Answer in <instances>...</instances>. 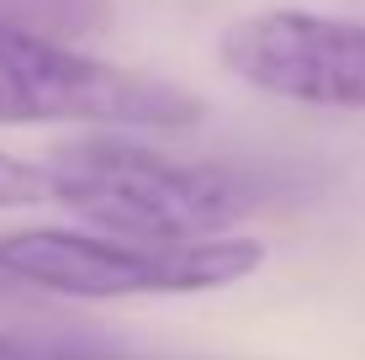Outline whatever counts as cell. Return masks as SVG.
Instances as JSON below:
<instances>
[{"label":"cell","mask_w":365,"mask_h":360,"mask_svg":"<svg viewBox=\"0 0 365 360\" xmlns=\"http://www.w3.org/2000/svg\"><path fill=\"white\" fill-rule=\"evenodd\" d=\"M48 196L101 233L154 244L217 239L265 207V180L212 159H175L122 138H85L43 165Z\"/></svg>","instance_id":"cell-1"},{"label":"cell","mask_w":365,"mask_h":360,"mask_svg":"<svg viewBox=\"0 0 365 360\" xmlns=\"http://www.w3.org/2000/svg\"><path fill=\"white\" fill-rule=\"evenodd\" d=\"M255 270L259 244L249 239L154 244L64 228H27L0 239V287H37L58 297H185L233 287Z\"/></svg>","instance_id":"cell-2"},{"label":"cell","mask_w":365,"mask_h":360,"mask_svg":"<svg viewBox=\"0 0 365 360\" xmlns=\"http://www.w3.org/2000/svg\"><path fill=\"white\" fill-rule=\"evenodd\" d=\"M201 101L159 74H138L106 58L0 21V128H191Z\"/></svg>","instance_id":"cell-3"},{"label":"cell","mask_w":365,"mask_h":360,"mask_svg":"<svg viewBox=\"0 0 365 360\" xmlns=\"http://www.w3.org/2000/svg\"><path fill=\"white\" fill-rule=\"evenodd\" d=\"M233 80L275 101L365 111V21L323 11H255L217 43Z\"/></svg>","instance_id":"cell-4"},{"label":"cell","mask_w":365,"mask_h":360,"mask_svg":"<svg viewBox=\"0 0 365 360\" xmlns=\"http://www.w3.org/2000/svg\"><path fill=\"white\" fill-rule=\"evenodd\" d=\"M0 360H133L122 350H101L80 339H43V334H0Z\"/></svg>","instance_id":"cell-5"},{"label":"cell","mask_w":365,"mask_h":360,"mask_svg":"<svg viewBox=\"0 0 365 360\" xmlns=\"http://www.w3.org/2000/svg\"><path fill=\"white\" fill-rule=\"evenodd\" d=\"M37 202H53L43 165H21V159L0 154V207H37Z\"/></svg>","instance_id":"cell-6"}]
</instances>
